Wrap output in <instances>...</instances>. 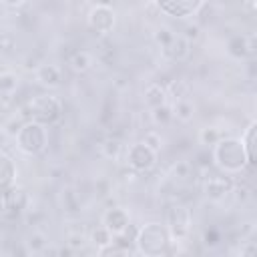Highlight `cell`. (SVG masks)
<instances>
[{
	"instance_id": "cell-21",
	"label": "cell",
	"mask_w": 257,
	"mask_h": 257,
	"mask_svg": "<svg viewBox=\"0 0 257 257\" xmlns=\"http://www.w3.org/2000/svg\"><path fill=\"white\" fill-rule=\"evenodd\" d=\"M88 241L96 247V249H100V247H104V245H108V243H112V233L104 227V225H100V227H94L92 231H90V237H88Z\"/></svg>"
},
{
	"instance_id": "cell-24",
	"label": "cell",
	"mask_w": 257,
	"mask_h": 257,
	"mask_svg": "<svg viewBox=\"0 0 257 257\" xmlns=\"http://www.w3.org/2000/svg\"><path fill=\"white\" fill-rule=\"evenodd\" d=\"M100 153H102V157H106L110 161H116L120 157V153H122V143L118 139H106L100 145Z\"/></svg>"
},
{
	"instance_id": "cell-35",
	"label": "cell",
	"mask_w": 257,
	"mask_h": 257,
	"mask_svg": "<svg viewBox=\"0 0 257 257\" xmlns=\"http://www.w3.org/2000/svg\"><path fill=\"white\" fill-rule=\"evenodd\" d=\"M4 6H10V8H16V6H22L26 0H0Z\"/></svg>"
},
{
	"instance_id": "cell-29",
	"label": "cell",
	"mask_w": 257,
	"mask_h": 257,
	"mask_svg": "<svg viewBox=\"0 0 257 257\" xmlns=\"http://www.w3.org/2000/svg\"><path fill=\"white\" fill-rule=\"evenodd\" d=\"M175 36V32L171 30V28H167V26H161L157 32H155V42L161 46V48H165L169 42H171V38Z\"/></svg>"
},
{
	"instance_id": "cell-11",
	"label": "cell",
	"mask_w": 257,
	"mask_h": 257,
	"mask_svg": "<svg viewBox=\"0 0 257 257\" xmlns=\"http://www.w3.org/2000/svg\"><path fill=\"white\" fill-rule=\"evenodd\" d=\"M102 225L112 233H122L124 229L131 227V215L126 213V209L122 207H110L102 213Z\"/></svg>"
},
{
	"instance_id": "cell-13",
	"label": "cell",
	"mask_w": 257,
	"mask_h": 257,
	"mask_svg": "<svg viewBox=\"0 0 257 257\" xmlns=\"http://www.w3.org/2000/svg\"><path fill=\"white\" fill-rule=\"evenodd\" d=\"M16 175H18V169L14 159L8 153L0 151V193H4L16 183Z\"/></svg>"
},
{
	"instance_id": "cell-2",
	"label": "cell",
	"mask_w": 257,
	"mask_h": 257,
	"mask_svg": "<svg viewBox=\"0 0 257 257\" xmlns=\"http://www.w3.org/2000/svg\"><path fill=\"white\" fill-rule=\"evenodd\" d=\"M213 161H215L217 169L227 175L241 173V171H245V167H249L243 143L237 137H221L213 145Z\"/></svg>"
},
{
	"instance_id": "cell-8",
	"label": "cell",
	"mask_w": 257,
	"mask_h": 257,
	"mask_svg": "<svg viewBox=\"0 0 257 257\" xmlns=\"http://www.w3.org/2000/svg\"><path fill=\"white\" fill-rule=\"evenodd\" d=\"M153 2L165 16L185 20V18L193 16L195 12H199V8L203 6L205 0H153Z\"/></svg>"
},
{
	"instance_id": "cell-3",
	"label": "cell",
	"mask_w": 257,
	"mask_h": 257,
	"mask_svg": "<svg viewBox=\"0 0 257 257\" xmlns=\"http://www.w3.org/2000/svg\"><path fill=\"white\" fill-rule=\"evenodd\" d=\"M62 112H64L62 102H60V98L54 96V94H38V96H34V98L28 102V106H26L28 118L34 120V122H40V124H44V126L56 124V122L62 118Z\"/></svg>"
},
{
	"instance_id": "cell-9",
	"label": "cell",
	"mask_w": 257,
	"mask_h": 257,
	"mask_svg": "<svg viewBox=\"0 0 257 257\" xmlns=\"http://www.w3.org/2000/svg\"><path fill=\"white\" fill-rule=\"evenodd\" d=\"M0 201H2L4 213L10 215V217H18L24 211H28V207H30L28 193L24 189H20V187H14V185L10 189H6L4 193H0Z\"/></svg>"
},
{
	"instance_id": "cell-32",
	"label": "cell",
	"mask_w": 257,
	"mask_h": 257,
	"mask_svg": "<svg viewBox=\"0 0 257 257\" xmlns=\"http://www.w3.org/2000/svg\"><path fill=\"white\" fill-rule=\"evenodd\" d=\"M183 38H187L189 42H195L199 36H201V28L197 26V24H187L185 28H183V34H181Z\"/></svg>"
},
{
	"instance_id": "cell-12",
	"label": "cell",
	"mask_w": 257,
	"mask_h": 257,
	"mask_svg": "<svg viewBox=\"0 0 257 257\" xmlns=\"http://www.w3.org/2000/svg\"><path fill=\"white\" fill-rule=\"evenodd\" d=\"M163 50V54L169 58V60H173V62H183L185 58H189V54H191V42L187 40V38H183L181 34H175L173 38H171V42L165 46V48H161Z\"/></svg>"
},
{
	"instance_id": "cell-22",
	"label": "cell",
	"mask_w": 257,
	"mask_h": 257,
	"mask_svg": "<svg viewBox=\"0 0 257 257\" xmlns=\"http://www.w3.org/2000/svg\"><path fill=\"white\" fill-rule=\"evenodd\" d=\"M26 251L28 253H42L44 247H46V235L40 233V231H32L28 237H26Z\"/></svg>"
},
{
	"instance_id": "cell-5",
	"label": "cell",
	"mask_w": 257,
	"mask_h": 257,
	"mask_svg": "<svg viewBox=\"0 0 257 257\" xmlns=\"http://www.w3.org/2000/svg\"><path fill=\"white\" fill-rule=\"evenodd\" d=\"M167 231L171 235V241H187L193 229V215L187 205L175 203L167 211Z\"/></svg>"
},
{
	"instance_id": "cell-33",
	"label": "cell",
	"mask_w": 257,
	"mask_h": 257,
	"mask_svg": "<svg viewBox=\"0 0 257 257\" xmlns=\"http://www.w3.org/2000/svg\"><path fill=\"white\" fill-rule=\"evenodd\" d=\"M173 173H175V177H179V179H187V177H191V165H189L187 161H181V163H177V165L173 167Z\"/></svg>"
},
{
	"instance_id": "cell-31",
	"label": "cell",
	"mask_w": 257,
	"mask_h": 257,
	"mask_svg": "<svg viewBox=\"0 0 257 257\" xmlns=\"http://www.w3.org/2000/svg\"><path fill=\"white\" fill-rule=\"evenodd\" d=\"M167 94H171L173 98H183L187 96V84L183 80H177L171 84V88H167Z\"/></svg>"
},
{
	"instance_id": "cell-7",
	"label": "cell",
	"mask_w": 257,
	"mask_h": 257,
	"mask_svg": "<svg viewBox=\"0 0 257 257\" xmlns=\"http://www.w3.org/2000/svg\"><path fill=\"white\" fill-rule=\"evenodd\" d=\"M116 24V14L108 4H94L86 14V26L94 34H108Z\"/></svg>"
},
{
	"instance_id": "cell-34",
	"label": "cell",
	"mask_w": 257,
	"mask_h": 257,
	"mask_svg": "<svg viewBox=\"0 0 257 257\" xmlns=\"http://www.w3.org/2000/svg\"><path fill=\"white\" fill-rule=\"evenodd\" d=\"M217 241H219V235H217L215 231H211V233L207 231V233H205V243H207V245H217Z\"/></svg>"
},
{
	"instance_id": "cell-27",
	"label": "cell",
	"mask_w": 257,
	"mask_h": 257,
	"mask_svg": "<svg viewBox=\"0 0 257 257\" xmlns=\"http://www.w3.org/2000/svg\"><path fill=\"white\" fill-rule=\"evenodd\" d=\"M143 143H147L153 151H157V153H159V151L163 149V143H165V141H163L161 133H157V131H147V133H145V137H143Z\"/></svg>"
},
{
	"instance_id": "cell-15",
	"label": "cell",
	"mask_w": 257,
	"mask_h": 257,
	"mask_svg": "<svg viewBox=\"0 0 257 257\" xmlns=\"http://www.w3.org/2000/svg\"><path fill=\"white\" fill-rule=\"evenodd\" d=\"M36 80L46 88H56L62 82V72L56 64H40L36 68Z\"/></svg>"
},
{
	"instance_id": "cell-26",
	"label": "cell",
	"mask_w": 257,
	"mask_h": 257,
	"mask_svg": "<svg viewBox=\"0 0 257 257\" xmlns=\"http://www.w3.org/2000/svg\"><path fill=\"white\" fill-rule=\"evenodd\" d=\"M16 86H18L16 74H12V72H2V74H0V92H2V94L12 92Z\"/></svg>"
},
{
	"instance_id": "cell-23",
	"label": "cell",
	"mask_w": 257,
	"mask_h": 257,
	"mask_svg": "<svg viewBox=\"0 0 257 257\" xmlns=\"http://www.w3.org/2000/svg\"><path fill=\"white\" fill-rule=\"evenodd\" d=\"M221 137H223V133L213 124H207V126H203L199 131V143L205 145V147H213Z\"/></svg>"
},
{
	"instance_id": "cell-25",
	"label": "cell",
	"mask_w": 257,
	"mask_h": 257,
	"mask_svg": "<svg viewBox=\"0 0 257 257\" xmlns=\"http://www.w3.org/2000/svg\"><path fill=\"white\" fill-rule=\"evenodd\" d=\"M24 122H26V120L22 118V114H12V116L2 124V131L6 133V137H16V133L22 128Z\"/></svg>"
},
{
	"instance_id": "cell-18",
	"label": "cell",
	"mask_w": 257,
	"mask_h": 257,
	"mask_svg": "<svg viewBox=\"0 0 257 257\" xmlns=\"http://www.w3.org/2000/svg\"><path fill=\"white\" fill-rule=\"evenodd\" d=\"M255 135H257V122L251 120L247 124V128H245V133L241 135V143H243V149H245L249 167L255 165Z\"/></svg>"
},
{
	"instance_id": "cell-20",
	"label": "cell",
	"mask_w": 257,
	"mask_h": 257,
	"mask_svg": "<svg viewBox=\"0 0 257 257\" xmlns=\"http://www.w3.org/2000/svg\"><path fill=\"white\" fill-rule=\"evenodd\" d=\"M151 120L157 124V126H167L171 120H173V108L165 102V104H159L155 108H151Z\"/></svg>"
},
{
	"instance_id": "cell-30",
	"label": "cell",
	"mask_w": 257,
	"mask_h": 257,
	"mask_svg": "<svg viewBox=\"0 0 257 257\" xmlns=\"http://www.w3.org/2000/svg\"><path fill=\"white\" fill-rule=\"evenodd\" d=\"M231 195L235 197V201L237 203H247L249 199H251V191H249V187L247 185H233V189H231Z\"/></svg>"
},
{
	"instance_id": "cell-6",
	"label": "cell",
	"mask_w": 257,
	"mask_h": 257,
	"mask_svg": "<svg viewBox=\"0 0 257 257\" xmlns=\"http://www.w3.org/2000/svg\"><path fill=\"white\" fill-rule=\"evenodd\" d=\"M157 159H159V153L153 151V149H151L147 143H143V141H137V143L128 145V149H126V153H124L126 165H128L133 171H137V173H145V171L153 169V167L157 165Z\"/></svg>"
},
{
	"instance_id": "cell-28",
	"label": "cell",
	"mask_w": 257,
	"mask_h": 257,
	"mask_svg": "<svg viewBox=\"0 0 257 257\" xmlns=\"http://www.w3.org/2000/svg\"><path fill=\"white\" fill-rule=\"evenodd\" d=\"M84 245H86V237H84L82 233H70V235L66 237V247H68L72 253L80 251Z\"/></svg>"
},
{
	"instance_id": "cell-16",
	"label": "cell",
	"mask_w": 257,
	"mask_h": 257,
	"mask_svg": "<svg viewBox=\"0 0 257 257\" xmlns=\"http://www.w3.org/2000/svg\"><path fill=\"white\" fill-rule=\"evenodd\" d=\"M167 88L161 84V82H151V84H147V88H145V92H143V100H145V104L149 106V108H155V106H159V104H165L167 102Z\"/></svg>"
},
{
	"instance_id": "cell-14",
	"label": "cell",
	"mask_w": 257,
	"mask_h": 257,
	"mask_svg": "<svg viewBox=\"0 0 257 257\" xmlns=\"http://www.w3.org/2000/svg\"><path fill=\"white\" fill-rule=\"evenodd\" d=\"M253 52V40H247V36L243 34H235L227 40V54L237 58V60H243L247 58L249 54Z\"/></svg>"
},
{
	"instance_id": "cell-4",
	"label": "cell",
	"mask_w": 257,
	"mask_h": 257,
	"mask_svg": "<svg viewBox=\"0 0 257 257\" xmlns=\"http://www.w3.org/2000/svg\"><path fill=\"white\" fill-rule=\"evenodd\" d=\"M46 128L48 126L28 118L22 124V128L16 133V137H14L18 151H22L24 155H30V157L40 155L46 149V145H48V131Z\"/></svg>"
},
{
	"instance_id": "cell-1",
	"label": "cell",
	"mask_w": 257,
	"mask_h": 257,
	"mask_svg": "<svg viewBox=\"0 0 257 257\" xmlns=\"http://www.w3.org/2000/svg\"><path fill=\"white\" fill-rule=\"evenodd\" d=\"M171 235L167 231V225L151 221L145 223L137 233H135V247L137 253L147 255V257H161L171 251Z\"/></svg>"
},
{
	"instance_id": "cell-17",
	"label": "cell",
	"mask_w": 257,
	"mask_h": 257,
	"mask_svg": "<svg viewBox=\"0 0 257 257\" xmlns=\"http://www.w3.org/2000/svg\"><path fill=\"white\" fill-rule=\"evenodd\" d=\"M171 108H173V118H177L181 122H191L193 116H195V104L187 96L175 98V102L171 104Z\"/></svg>"
},
{
	"instance_id": "cell-19",
	"label": "cell",
	"mask_w": 257,
	"mask_h": 257,
	"mask_svg": "<svg viewBox=\"0 0 257 257\" xmlns=\"http://www.w3.org/2000/svg\"><path fill=\"white\" fill-rule=\"evenodd\" d=\"M68 64H70V68H72L74 72H86V70L92 66V56H90L86 50H78V52H74V54L70 56Z\"/></svg>"
},
{
	"instance_id": "cell-36",
	"label": "cell",
	"mask_w": 257,
	"mask_h": 257,
	"mask_svg": "<svg viewBox=\"0 0 257 257\" xmlns=\"http://www.w3.org/2000/svg\"><path fill=\"white\" fill-rule=\"evenodd\" d=\"M0 247H2V235H0Z\"/></svg>"
},
{
	"instance_id": "cell-10",
	"label": "cell",
	"mask_w": 257,
	"mask_h": 257,
	"mask_svg": "<svg viewBox=\"0 0 257 257\" xmlns=\"http://www.w3.org/2000/svg\"><path fill=\"white\" fill-rule=\"evenodd\" d=\"M233 185H235V183L231 181V177H229L227 173H223V175H213V177H209V179L203 183V193H205V197L211 199V201H223L225 197L231 195Z\"/></svg>"
}]
</instances>
